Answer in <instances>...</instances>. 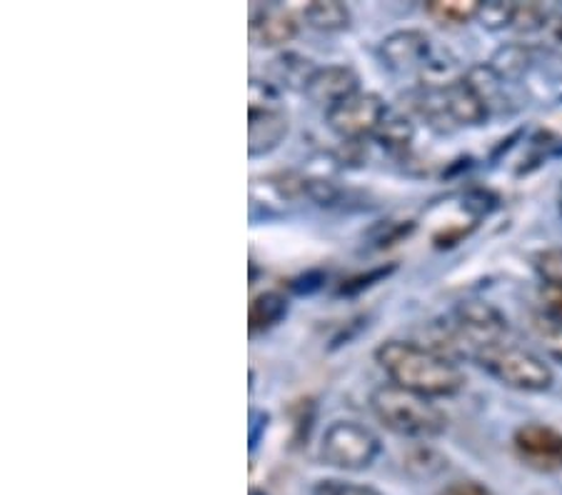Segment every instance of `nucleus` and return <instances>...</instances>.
Listing matches in <instances>:
<instances>
[{
	"mask_svg": "<svg viewBox=\"0 0 562 495\" xmlns=\"http://www.w3.org/2000/svg\"><path fill=\"white\" fill-rule=\"evenodd\" d=\"M375 363L390 383L425 398H450L465 389V373L456 360L413 340L390 338L375 348Z\"/></svg>",
	"mask_w": 562,
	"mask_h": 495,
	"instance_id": "f257e3e1",
	"label": "nucleus"
},
{
	"mask_svg": "<svg viewBox=\"0 0 562 495\" xmlns=\"http://www.w3.org/2000/svg\"><path fill=\"white\" fill-rule=\"evenodd\" d=\"M370 410L380 426L390 434L411 438V440H430L448 430V416L432 398H425L401 385L385 383L370 393Z\"/></svg>",
	"mask_w": 562,
	"mask_h": 495,
	"instance_id": "f03ea898",
	"label": "nucleus"
},
{
	"mask_svg": "<svg viewBox=\"0 0 562 495\" xmlns=\"http://www.w3.org/2000/svg\"><path fill=\"white\" fill-rule=\"evenodd\" d=\"M475 363L497 383L520 393H546L555 383V373L548 360L510 338L485 346L475 356Z\"/></svg>",
	"mask_w": 562,
	"mask_h": 495,
	"instance_id": "7ed1b4c3",
	"label": "nucleus"
},
{
	"mask_svg": "<svg viewBox=\"0 0 562 495\" xmlns=\"http://www.w3.org/2000/svg\"><path fill=\"white\" fill-rule=\"evenodd\" d=\"M380 438L356 420H335L321 438V461L338 471H366L380 455Z\"/></svg>",
	"mask_w": 562,
	"mask_h": 495,
	"instance_id": "20e7f679",
	"label": "nucleus"
},
{
	"mask_svg": "<svg viewBox=\"0 0 562 495\" xmlns=\"http://www.w3.org/2000/svg\"><path fill=\"white\" fill-rule=\"evenodd\" d=\"M390 108L378 93H356L348 101L338 103L325 113V121H328V128L340 135L342 140L348 143H360L375 135L380 125L387 119Z\"/></svg>",
	"mask_w": 562,
	"mask_h": 495,
	"instance_id": "39448f33",
	"label": "nucleus"
},
{
	"mask_svg": "<svg viewBox=\"0 0 562 495\" xmlns=\"http://www.w3.org/2000/svg\"><path fill=\"white\" fill-rule=\"evenodd\" d=\"M513 450L535 473L562 471V434L548 423H522L515 428Z\"/></svg>",
	"mask_w": 562,
	"mask_h": 495,
	"instance_id": "423d86ee",
	"label": "nucleus"
},
{
	"mask_svg": "<svg viewBox=\"0 0 562 495\" xmlns=\"http://www.w3.org/2000/svg\"><path fill=\"white\" fill-rule=\"evenodd\" d=\"M380 60L393 74H411V70H423L432 58L430 35L418 29H403L390 33L380 43Z\"/></svg>",
	"mask_w": 562,
	"mask_h": 495,
	"instance_id": "0eeeda50",
	"label": "nucleus"
},
{
	"mask_svg": "<svg viewBox=\"0 0 562 495\" xmlns=\"http://www.w3.org/2000/svg\"><path fill=\"white\" fill-rule=\"evenodd\" d=\"M303 93L313 105L323 108L325 113L342 101L360 93V76L348 63H333V66H317L313 78L307 80Z\"/></svg>",
	"mask_w": 562,
	"mask_h": 495,
	"instance_id": "6e6552de",
	"label": "nucleus"
},
{
	"mask_svg": "<svg viewBox=\"0 0 562 495\" xmlns=\"http://www.w3.org/2000/svg\"><path fill=\"white\" fill-rule=\"evenodd\" d=\"M250 41L258 48H283L301 33V21L285 5H258L250 13Z\"/></svg>",
	"mask_w": 562,
	"mask_h": 495,
	"instance_id": "1a4fd4ad",
	"label": "nucleus"
},
{
	"mask_svg": "<svg viewBox=\"0 0 562 495\" xmlns=\"http://www.w3.org/2000/svg\"><path fill=\"white\" fill-rule=\"evenodd\" d=\"M290 121L283 105H248V156H268L288 138Z\"/></svg>",
	"mask_w": 562,
	"mask_h": 495,
	"instance_id": "9d476101",
	"label": "nucleus"
},
{
	"mask_svg": "<svg viewBox=\"0 0 562 495\" xmlns=\"http://www.w3.org/2000/svg\"><path fill=\"white\" fill-rule=\"evenodd\" d=\"M290 311V301L280 291H262L252 295L248 305V330L250 336H260L276 328Z\"/></svg>",
	"mask_w": 562,
	"mask_h": 495,
	"instance_id": "9b49d317",
	"label": "nucleus"
},
{
	"mask_svg": "<svg viewBox=\"0 0 562 495\" xmlns=\"http://www.w3.org/2000/svg\"><path fill=\"white\" fill-rule=\"evenodd\" d=\"M303 21L315 31L323 33H338L350 29V8L340 0H311L303 8Z\"/></svg>",
	"mask_w": 562,
	"mask_h": 495,
	"instance_id": "f8f14e48",
	"label": "nucleus"
},
{
	"mask_svg": "<svg viewBox=\"0 0 562 495\" xmlns=\"http://www.w3.org/2000/svg\"><path fill=\"white\" fill-rule=\"evenodd\" d=\"M530 63H532V53L528 45L507 43L503 48L495 50V56L487 60V66L495 70L503 83H515V80H520L525 74H528Z\"/></svg>",
	"mask_w": 562,
	"mask_h": 495,
	"instance_id": "ddd939ff",
	"label": "nucleus"
},
{
	"mask_svg": "<svg viewBox=\"0 0 562 495\" xmlns=\"http://www.w3.org/2000/svg\"><path fill=\"white\" fill-rule=\"evenodd\" d=\"M480 8H483V3H477V0H428L425 3V13L438 25L458 29V25L477 21Z\"/></svg>",
	"mask_w": 562,
	"mask_h": 495,
	"instance_id": "4468645a",
	"label": "nucleus"
},
{
	"mask_svg": "<svg viewBox=\"0 0 562 495\" xmlns=\"http://www.w3.org/2000/svg\"><path fill=\"white\" fill-rule=\"evenodd\" d=\"M315 70H317L315 63L311 58L301 56V53H280V56L273 60V76L278 83L285 88L305 90L307 80L313 78Z\"/></svg>",
	"mask_w": 562,
	"mask_h": 495,
	"instance_id": "2eb2a0df",
	"label": "nucleus"
},
{
	"mask_svg": "<svg viewBox=\"0 0 562 495\" xmlns=\"http://www.w3.org/2000/svg\"><path fill=\"white\" fill-rule=\"evenodd\" d=\"M528 326H530L532 338L540 344V348L546 350L550 358H555L562 363V323L555 318V315H550L546 308L530 311Z\"/></svg>",
	"mask_w": 562,
	"mask_h": 495,
	"instance_id": "dca6fc26",
	"label": "nucleus"
},
{
	"mask_svg": "<svg viewBox=\"0 0 562 495\" xmlns=\"http://www.w3.org/2000/svg\"><path fill=\"white\" fill-rule=\"evenodd\" d=\"M375 138L380 140V146L387 150L405 153L415 138V125L411 123V119H405L401 113H387V119L378 128Z\"/></svg>",
	"mask_w": 562,
	"mask_h": 495,
	"instance_id": "f3484780",
	"label": "nucleus"
},
{
	"mask_svg": "<svg viewBox=\"0 0 562 495\" xmlns=\"http://www.w3.org/2000/svg\"><path fill=\"white\" fill-rule=\"evenodd\" d=\"M550 21H555V11L550 5L542 3H515V15H513V31L518 33H535L546 29Z\"/></svg>",
	"mask_w": 562,
	"mask_h": 495,
	"instance_id": "a211bd4d",
	"label": "nucleus"
},
{
	"mask_svg": "<svg viewBox=\"0 0 562 495\" xmlns=\"http://www.w3.org/2000/svg\"><path fill=\"white\" fill-rule=\"evenodd\" d=\"M540 281L552 291H562V248H546L532 258Z\"/></svg>",
	"mask_w": 562,
	"mask_h": 495,
	"instance_id": "6ab92c4d",
	"label": "nucleus"
},
{
	"mask_svg": "<svg viewBox=\"0 0 562 495\" xmlns=\"http://www.w3.org/2000/svg\"><path fill=\"white\" fill-rule=\"evenodd\" d=\"M513 15H515V3H501V0H493V3H483L477 18L483 21L485 29L503 31L513 25Z\"/></svg>",
	"mask_w": 562,
	"mask_h": 495,
	"instance_id": "aec40b11",
	"label": "nucleus"
},
{
	"mask_svg": "<svg viewBox=\"0 0 562 495\" xmlns=\"http://www.w3.org/2000/svg\"><path fill=\"white\" fill-rule=\"evenodd\" d=\"M313 495H383V493L373 488V485H366V483L325 479V481L315 483Z\"/></svg>",
	"mask_w": 562,
	"mask_h": 495,
	"instance_id": "412c9836",
	"label": "nucleus"
},
{
	"mask_svg": "<svg viewBox=\"0 0 562 495\" xmlns=\"http://www.w3.org/2000/svg\"><path fill=\"white\" fill-rule=\"evenodd\" d=\"M438 495H493V491L477 481H456L438 491Z\"/></svg>",
	"mask_w": 562,
	"mask_h": 495,
	"instance_id": "4be33fe9",
	"label": "nucleus"
},
{
	"mask_svg": "<svg viewBox=\"0 0 562 495\" xmlns=\"http://www.w3.org/2000/svg\"><path fill=\"white\" fill-rule=\"evenodd\" d=\"M542 308L562 323V291H552V288H542Z\"/></svg>",
	"mask_w": 562,
	"mask_h": 495,
	"instance_id": "5701e85b",
	"label": "nucleus"
},
{
	"mask_svg": "<svg viewBox=\"0 0 562 495\" xmlns=\"http://www.w3.org/2000/svg\"><path fill=\"white\" fill-rule=\"evenodd\" d=\"M552 35H555V41L562 45V11L555 15V21H552Z\"/></svg>",
	"mask_w": 562,
	"mask_h": 495,
	"instance_id": "b1692460",
	"label": "nucleus"
},
{
	"mask_svg": "<svg viewBox=\"0 0 562 495\" xmlns=\"http://www.w3.org/2000/svg\"><path fill=\"white\" fill-rule=\"evenodd\" d=\"M558 211H560V218H562V198H560V203H558Z\"/></svg>",
	"mask_w": 562,
	"mask_h": 495,
	"instance_id": "393cba45",
	"label": "nucleus"
}]
</instances>
